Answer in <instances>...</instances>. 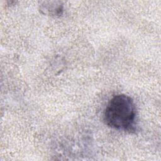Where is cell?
Instances as JSON below:
<instances>
[{
  "instance_id": "obj_2",
  "label": "cell",
  "mask_w": 161,
  "mask_h": 161,
  "mask_svg": "<svg viewBox=\"0 0 161 161\" xmlns=\"http://www.w3.org/2000/svg\"><path fill=\"white\" fill-rule=\"evenodd\" d=\"M40 11L49 16H61L63 13V4L58 1H45L40 7Z\"/></svg>"
},
{
  "instance_id": "obj_1",
  "label": "cell",
  "mask_w": 161,
  "mask_h": 161,
  "mask_svg": "<svg viewBox=\"0 0 161 161\" xmlns=\"http://www.w3.org/2000/svg\"><path fill=\"white\" fill-rule=\"evenodd\" d=\"M136 110L132 98L124 94L113 96L103 113L105 124L111 128L132 132L135 130Z\"/></svg>"
}]
</instances>
